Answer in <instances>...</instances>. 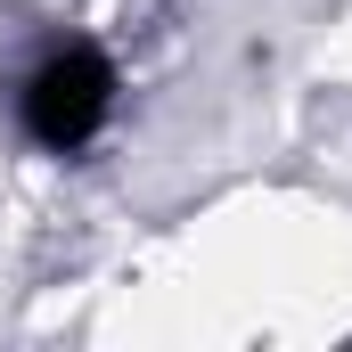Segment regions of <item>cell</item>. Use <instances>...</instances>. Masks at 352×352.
Segmentation results:
<instances>
[{
	"instance_id": "cell-1",
	"label": "cell",
	"mask_w": 352,
	"mask_h": 352,
	"mask_svg": "<svg viewBox=\"0 0 352 352\" xmlns=\"http://www.w3.org/2000/svg\"><path fill=\"white\" fill-rule=\"evenodd\" d=\"M107 107H115V66L98 50H66V58H50L25 82V131L66 156V148H82L90 131L107 123Z\"/></svg>"
}]
</instances>
